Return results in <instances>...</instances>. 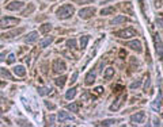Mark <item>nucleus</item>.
Masks as SVG:
<instances>
[{"label": "nucleus", "instance_id": "nucleus-26", "mask_svg": "<svg viewBox=\"0 0 163 127\" xmlns=\"http://www.w3.org/2000/svg\"><path fill=\"white\" fill-rule=\"evenodd\" d=\"M118 120L117 119H109V120H103V122H101V124L102 126H113V124H116Z\"/></svg>", "mask_w": 163, "mask_h": 127}, {"label": "nucleus", "instance_id": "nucleus-31", "mask_svg": "<svg viewBox=\"0 0 163 127\" xmlns=\"http://www.w3.org/2000/svg\"><path fill=\"white\" fill-rule=\"evenodd\" d=\"M67 46L69 47V49H75V47H76V41H75V39H69V41H67Z\"/></svg>", "mask_w": 163, "mask_h": 127}, {"label": "nucleus", "instance_id": "nucleus-10", "mask_svg": "<svg viewBox=\"0 0 163 127\" xmlns=\"http://www.w3.org/2000/svg\"><path fill=\"white\" fill-rule=\"evenodd\" d=\"M23 6L25 4L22 3V1H11L10 4L7 6V10H10V11H18V10H21V8H23Z\"/></svg>", "mask_w": 163, "mask_h": 127}, {"label": "nucleus", "instance_id": "nucleus-3", "mask_svg": "<svg viewBox=\"0 0 163 127\" xmlns=\"http://www.w3.org/2000/svg\"><path fill=\"white\" fill-rule=\"evenodd\" d=\"M154 42H155V50H156V54L159 57L160 60H163V42L160 39L159 34H155L154 35Z\"/></svg>", "mask_w": 163, "mask_h": 127}, {"label": "nucleus", "instance_id": "nucleus-4", "mask_svg": "<svg viewBox=\"0 0 163 127\" xmlns=\"http://www.w3.org/2000/svg\"><path fill=\"white\" fill-rule=\"evenodd\" d=\"M137 32H136V30L133 27H127L125 30H121V31H117L116 32V35L118 37V38H131V37H135Z\"/></svg>", "mask_w": 163, "mask_h": 127}, {"label": "nucleus", "instance_id": "nucleus-14", "mask_svg": "<svg viewBox=\"0 0 163 127\" xmlns=\"http://www.w3.org/2000/svg\"><path fill=\"white\" fill-rule=\"evenodd\" d=\"M95 81V71H90L86 76V85H91L92 83Z\"/></svg>", "mask_w": 163, "mask_h": 127}, {"label": "nucleus", "instance_id": "nucleus-32", "mask_svg": "<svg viewBox=\"0 0 163 127\" xmlns=\"http://www.w3.org/2000/svg\"><path fill=\"white\" fill-rule=\"evenodd\" d=\"M140 84H142V81H140V80H136V81H133L131 84V89H135V88H137V87H140Z\"/></svg>", "mask_w": 163, "mask_h": 127}, {"label": "nucleus", "instance_id": "nucleus-12", "mask_svg": "<svg viewBox=\"0 0 163 127\" xmlns=\"http://www.w3.org/2000/svg\"><path fill=\"white\" fill-rule=\"evenodd\" d=\"M125 99H127V95L120 96V97H118V99L116 100V103L110 106V109H112V111H117V109L121 107V104H122V100H125Z\"/></svg>", "mask_w": 163, "mask_h": 127}, {"label": "nucleus", "instance_id": "nucleus-8", "mask_svg": "<svg viewBox=\"0 0 163 127\" xmlns=\"http://www.w3.org/2000/svg\"><path fill=\"white\" fill-rule=\"evenodd\" d=\"M127 46H128V47H131L132 50H135L136 53H142V52H143L142 42H140V41H137V39H136V41H132V42H128Z\"/></svg>", "mask_w": 163, "mask_h": 127}, {"label": "nucleus", "instance_id": "nucleus-18", "mask_svg": "<svg viewBox=\"0 0 163 127\" xmlns=\"http://www.w3.org/2000/svg\"><path fill=\"white\" fill-rule=\"evenodd\" d=\"M65 81H67V77H65V76H61V77H57L56 80H54V84H56L57 87L63 88L64 84H65Z\"/></svg>", "mask_w": 163, "mask_h": 127}, {"label": "nucleus", "instance_id": "nucleus-39", "mask_svg": "<svg viewBox=\"0 0 163 127\" xmlns=\"http://www.w3.org/2000/svg\"><path fill=\"white\" fill-rule=\"evenodd\" d=\"M54 119H56V118H54V115H50V116H49V122H50V123L49 124H54Z\"/></svg>", "mask_w": 163, "mask_h": 127}, {"label": "nucleus", "instance_id": "nucleus-11", "mask_svg": "<svg viewBox=\"0 0 163 127\" xmlns=\"http://www.w3.org/2000/svg\"><path fill=\"white\" fill-rule=\"evenodd\" d=\"M37 39H38V32L37 31H31L30 34H27L26 35V38L23 39L26 43H33V42H36Z\"/></svg>", "mask_w": 163, "mask_h": 127}, {"label": "nucleus", "instance_id": "nucleus-21", "mask_svg": "<svg viewBox=\"0 0 163 127\" xmlns=\"http://www.w3.org/2000/svg\"><path fill=\"white\" fill-rule=\"evenodd\" d=\"M52 41H53V37H48V38L42 39V41L39 42V46H41V47H46L48 45H50V43H52Z\"/></svg>", "mask_w": 163, "mask_h": 127}, {"label": "nucleus", "instance_id": "nucleus-22", "mask_svg": "<svg viewBox=\"0 0 163 127\" xmlns=\"http://www.w3.org/2000/svg\"><path fill=\"white\" fill-rule=\"evenodd\" d=\"M89 39H90L89 35H83L80 38V47H82V49H86V47H87V42H89Z\"/></svg>", "mask_w": 163, "mask_h": 127}, {"label": "nucleus", "instance_id": "nucleus-38", "mask_svg": "<svg viewBox=\"0 0 163 127\" xmlns=\"http://www.w3.org/2000/svg\"><path fill=\"white\" fill-rule=\"evenodd\" d=\"M149 85V76H147V81H145V85H144V91L147 92V88H148Z\"/></svg>", "mask_w": 163, "mask_h": 127}, {"label": "nucleus", "instance_id": "nucleus-9", "mask_svg": "<svg viewBox=\"0 0 163 127\" xmlns=\"http://www.w3.org/2000/svg\"><path fill=\"white\" fill-rule=\"evenodd\" d=\"M57 120H59L60 123H64L65 120H69V122H72V120H74V118H72L68 112H65V111H60V112L57 114Z\"/></svg>", "mask_w": 163, "mask_h": 127}, {"label": "nucleus", "instance_id": "nucleus-7", "mask_svg": "<svg viewBox=\"0 0 163 127\" xmlns=\"http://www.w3.org/2000/svg\"><path fill=\"white\" fill-rule=\"evenodd\" d=\"M144 119H145V114L144 112H137V114H135V115H132L131 116V122L132 123H135V124L143 123Z\"/></svg>", "mask_w": 163, "mask_h": 127}, {"label": "nucleus", "instance_id": "nucleus-17", "mask_svg": "<svg viewBox=\"0 0 163 127\" xmlns=\"http://www.w3.org/2000/svg\"><path fill=\"white\" fill-rule=\"evenodd\" d=\"M160 102H162V96L159 95V96H158V97L155 99V102L151 104V107H152L155 111H158V112H159V109H160Z\"/></svg>", "mask_w": 163, "mask_h": 127}, {"label": "nucleus", "instance_id": "nucleus-30", "mask_svg": "<svg viewBox=\"0 0 163 127\" xmlns=\"http://www.w3.org/2000/svg\"><path fill=\"white\" fill-rule=\"evenodd\" d=\"M125 6H122V8H124V11H128L129 14H133V11H132V4L131 3H124Z\"/></svg>", "mask_w": 163, "mask_h": 127}, {"label": "nucleus", "instance_id": "nucleus-27", "mask_svg": "<svg viewBox=\"0 0 163 127\" xmlns=\"http://www.w3.org/2000/svg\"><path fill=\"white\" fill-rule=\"evenodd\" d=\"M50 92H52V88H45V87L38 88V93H39V95H48V93H50Z\"/></svg>", "mask_w": 163, "mask_h": 127}, {"label": "nucleus", "instance_id": "nucleus-33", "mask_svg": "<svg viewBox=\"0 0 163 127\" xmlns=\"http://www.w3.org/2000/svg\"><path fill=\"white\" fill-rule=\"evenodd\" d=\"M78 76H79V73L78 72H75L74 74H72V77H71V80H69V81H71V84H74L75 81H76V78H78Z\"/></svg>", "mask_w": 163, "mask_h": 127}, {"label": "nucleus", "instance_id": "nucleus-16", "mask_svg": "<svg viewBox=\"0 0 163 127\" xmlns=\"http://www.w3.org/2000/svg\"><path fill=\"white\" fill-rule=\"evenodd\" d=\"M114 76V68H107L106 71L103 72V78L105 80H110Z\"/></svg>", "mask_w": 163, "mask_h": 127}, {"label": "nucleus", "instance_id": "nucleus-25", "mask_svg": "<svg viewBox=\"0 0 163 127\" xmlns=\"http://www.w3.org/2000/svg\"><path fill=\"white\" fill-rule=\"evenodd\" d=\"M114 11H116V8H114V7H107V8H103V10H101V15L114 14Z\"/></svg>", "mask_w": 163, "mask_h": 127}, {"label": "nucleus", "instance_id": "nucleus-37", "mask_svg": "<svg viewBox=\"0 0 163 127\" xmlns=\"http://www.w3.org/2000/svg\"><path fill=\"white\" fill-rule=\"evenodd\" d=\"M14 61H15V56H14V54H10V56H8V62H14Z\"/></svg>", "mask_w": 163, "mask_h": 127}, {"label": "nucleus", "instance_id": "nucleus-13", "mask_svg": "<svg viewBox=\"0 0 163 127\" xmlns=\"http://www.w3.org/2000/svg\"><path fill=\"white\" fill-rule=\"evenodd\" d=\"M127 20H128V19L125 18V15H117V16H116L113 20L110 22V25L117 26V25H121V23H125Z\"/></svg>", "mask_w": 163, "mask_h": 127}, {"label": "nucleus", "instance_id": "nucleus-35", "mask_svg": "<svg viewBox=\"0 0 163 127\" xmlns=\"http://www.w3.org/2000/svg\"><path fill=\"white\" fill-rule=\"evenodd\" d=\"M91 1H94V0H78L79 4H87V3H91Z\"/></svg>", "mask_w": 163, "mask_h": 127}, {"label": "nucleus", "instance_id": "nucleus-19", "mask_svg": "<svg viewBox=\"0 0 163 127\" xmlns=\"http://www.w3.org/2000/svg\"><path fill=\"white\" fill-rule=\"evenodd\" d=\"M76 91H78V89L76 88H69L67 91V93H65V99H74L75 97V95H76Z\"/></svg>", "mask_w": 163, "mask_h": 127}, {"label": "nucleus", "instance_id": "nucleus-23", "mask_svg": "<svg viewBox=\"0 0 163 127\" xmlns=\"http://www.w3.org/2000/svg\"><path fill=\"white\" fill-rule=\"evenodd\" d=\"M79 107H80V104H79V103H72V104H68L67 108L69 109V111H72V112H78Z\"/></svg>", "mask_w": 163, "mask_h": 127}, {"label": "nucleus", "instance_id": "nucleus-24", "mask_svg": "<svg viewBox=\"0 0 163 127\" xmlns=\"http://www.w3.org/2000/svg\"><path fill=\"white\" fill-rule=\"evenodd\" d=\"M0 74H1V76H3V77H7L8 80H12V76H11L10 74V72L7 71V69H4V68H0Z\"/></svg>", "mask_w": 163, "mask_h": 127}, {"label": "nucleus", "instance_id": "nucleus-36", "mask_svg": "<svg viewBox=\"0 0 163 127\" xmlns=\"http://www.w3.org/2000/svg\"><path fill=\"white\" fill-rule=\"evenodd\" d=\"M45 106L50 109H54V104H52V103H49V102H45Z\"/></svg>", "mask_w": 163, "mask_h": 127}, {"label": "nucleus", "instance_id": "nucleus-28", "mask_svg": "<svg viewBox=\"0 0 163 127\" xmlns=\"http://www.w3.org/2000/svg\"><path fill=\"white\" fill-rule=\"evenodd\" d=\"M50 28H52V25H50V23H46V25H42V27L39 28V31L41 32H48Z\"/></svg>", "mask_w": 163, "mask_h": 127}, {"label": "nucleus", "instance_id": "nucleus-2", "mask_svg": "<svg viewBox=\"0 0 163 127\" xmlns=\"http://www.w3.org/2000/svg\"><path fill=\"white\" fill-rule=\"evenodd\" d=\"M18 18H12V16H4V18L0 19V27L1 28H8L12 27V26H16L19 23Z\"/></svg>", "mask_w": 163, "mask_h": 127}, {"label": "nucleus", "instance_id": "nucleus-42", "mask_svg": "<svg viewBox=\"0 0 163 127\" xmlns=\"http://www.w3.org/2000/svg\"><path fill=\"white\" fill-rule=\"evenodd\" d=\"M1 115H3V109L0 108V116H1Z\"/></svg>", "mask_w": 163, "mask_h": 127}, {"label": "nucleus", "instance_id": "nucleus-41", "mask_svg": "<svg viewBox=\"0 0 163 127\" xmlns=\"http://www.w3.org/2000/svg\"><path fill=\"white\" fill-rule=\"evenodd\" d=\"M4 57H6V53H1V54H0V62L4 60Z\"/></svg>", "mask_w": 163, "mask_h": 127}, {"label": "nucleus", "instance_id": "nucleus-6", "mask_svg": "<svg viewBox=\"0 0 163 127\" xmlns=\"http://www.w3.org/2000/svg\"><path fill=\"white\" fill-rule=\"evenodd\" d=\"M67 69V66H65V64H64L63 60H54L53 62V72L54 73H63L64 71Z\"/></svg>", "mask_w": 163, "mask_h": 127}, {"label": "nucleus", "instance_id": "nucleus-40", "mask_svg": "<svg viewBox=\"0 0 163 127\" xmlns=\"http://www.w3.org/2000/svg\"><path fill=\"white\" fill-rule=\"evenodd\" d=\"M95 92H97V93H102L103 88H102V87H98V88H95Z\"/></svg>", "mask_w": 163, "mask_h": 127}, {"label": "nucleus", "instance_id": "nucleus-34", "mask_svg": "<svg viewBox=\"0 0 163 127\" xmlns=\"http://www.w3.org/2000/svg\"><path fill=\"white\" fill-rule=\"evenodd\" d=\"M33 10H34V6H33V4H30V8H29V10H26L25 12H23V15L26 16V15H27V14H30V12H31Z\"/></svg>", "mask_w": 163, "mask_h": 127}, {"label": "nucleus", "instance_id": "nucleus-29", "mask_svg": "<svg viewBox=\"0 0 163 127\" xmlns=\"http://www.w3.org/2000/svg\"><path fill=\"white\" fill-rule=\"evenodd\" d=\"M156 25L163 28V15L162 14H159L158 16H156Z\"/></svg>", "mask_w": 163, "mask_h": 127}, {"label": "nucleus", "instance_id": "nucleus-20", "mask_svg": "<svg viewBox=\"0 0 163 127\" xmlns=\"http://www.w3.org/2000/svg\"><path fill=\"white\" fill-rule=\"evenodd\" d=\"M21 32H23V28H18V30H14V31H11V32H8V34H6L4 35V38H12V37H15V35H19Z\"/></svg>", "mask_w": 163, "mask_h": 127}, {"label": "nucleus", "instance_id": "nucleus-15", "mask_svg": "<svg viewBox=\"0 0 163 127\" xmlns=\"http://www.w3.org/2000/svg\"><path fill=\"white\" fill-rule=\"evenodd\" d=\"M14 73L16 74V76H19V77H23L26 74V69L22 65H16V66L14 68Z\"/></svg>", "mask_w": 163, "mask_h": 127}, {"label": "nucleus", "instance_id": "nucleus-1", "mask_svg": "<svg viewBox=\"0 0 163 127\" xmlns=\"http://www.w3.org/2000/svg\"><path fill=\"white\" fill-rule=\"evenodd\" d=\"M74 7H72L71 4H64V6H61L59 10H57V18L59 19H68L71 18L72 14H74Z\"/></svg>", "mask_w": 163, "mask_h": 127}, {"label": "nucleus", "instance_id": "nucleus-5", "mask_svg": "<svg viewBox=\"0 0 163 127\" xmlns=\"http://www.w3.org/2000/svg\"><path fill=\"white\" fill-rule=\"evenodd\" d=\"M94 14H95V8H92V7L82 8V10L79 11V16H80L82 19H89V18H91Z\"/></svg>", "mask_w": 163, "mask_h": 127}]
</instances>
